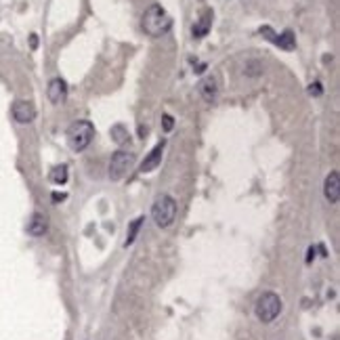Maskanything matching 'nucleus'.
Masks as SVG:
<instances>
[{"label":"nucleus","instance_id":"nucleus-9","mask_svg":"<svg viewBox=\"0 0 340 340\" xmlns=\"http://www.w3.org/2000/svg\"><path fill=\"white\" fill-rule=\"evenodd\" d=\"M324 193H326V200H328L330 204H336V202H338V197H340V175L336 173V170H332V173L326 177Z\"/></svg>","mask_w":340,"mask_h":340},{"label":"nucleus","instance_id":"nucleus-5","mask_svg":"<svg viewBox=\"0 0 340 340\" xmlns=\"http://www.w3.org/2000/svg\"><path fill=\"white\" fill-rule=\"evenodd\" d=\"M134 164V154L130 151H116L109 160V179L111 181H120L128 175V170Z\"/></svg>","mask_w":340,"mask_h":340},{"label":"nucleus","instance_id":"nucleus-2","mask_svg":"<svg viewBox=\"0 0 340 340\" xmlns=\"http://www.w3.org/2000/svg\"><path fill=\"white\" fill-rule=\"evenodd\" d=\"M151 216H154L156 225L160 229H166L175 223L177 218V202L173 195H160L156 202H154V208H151Z\"/></svg>","mask_w":340,"mask_h":340},{"label":"nucleus","instance_id":"nucleus-15","mask_svg":"<svg viewBox=\"0 0 340 340\" xmlns=\"http://www.w3.org/2000/svg\"><path fill=\"white\" fill-rule=\"evenodd\" d=\"M111 139L118 143V145H124V143H128V130L122 126V124H116V126H111Z\"/></svg>","mask_w":340,"mask_h":340},{"label":"nucleus","instance_id":"nucleus-17","mask_svg":"<svg viewBox=\"0 0 340 340\" xmlns=\"http://www.w3.org/2000/svg\"><path fill=\"white\" fill-rule=\"evenodd\" d=\"M162 128H164L166 132H170V130L175 128V118L170 116V114H164V116H162Z\"/></svg>","mask_w":340,"mask_h":340},{"label":"nucleus","instance_id":"nucleus-13","mask_svg":"<svg viewBox=\"0 0 340 340\" xmlns=\"http://www.w3.org/2000/svg\"><path fill=\"white\" fill-rule=\"evenodd\" d=\"M275 44H277L279 48H284V50H294V48H296V38H294V34H292L290 30H286L281 36H277Z\"/></svg>","mask_w":340,"mask_h":340},{"label":"nucleus","instance_id":"nucleus-8","mask_svg":"<svg viewBox=\"0 0 340 340\" xmlns=\"http://www.w3.org/2000/svg\"><path fill=\"white\" fill-rule=\"evenodd\" d=\"M46 97H48L50 103H55V105L63 103L65 97H67V84H65V80H61V78H53V80H50L48 82V89H46Z\"/></svg>","mask_w":340,"mask_h":340},{"label":"nucleus","instance_id":"nucleus-11","mask_svg":"<svg viewBox=\"0 0 340 340\" xmlns=\"http://www.w3.org/2000/svg\"><path fill=\"white\" fill-rule=\"evenodd\" d=\"M48 229V223H46V216L40 214V212H34L32 218H30V223H27V233L34 235V237H40L44 235Z\"/></svg>","mask_w":340,"mask_h":340},{"label":"nucleus","instance_id":"nucleus-19","mask_svg":"<svg viewBox=\"0 0 340 340\" xmlns=\"http://www.w3.org/2000/svg\"><path fill=\"white\" fill-rule=\"evenodd\" d=\"M30 44H32V48H36V46H38V38H36V34H32V38H30Z\"/></svg>","mask_w":340,"mask_h":340},{"label":"nucleus","instance_id":"nucleus-20","mask_svg":"<svg viewBox=\"0 0 340 340\" xmlns=\"http://www.w3.org/2000/svg\"><path fill=\"white\" fill-rule=\"evenodd\" d=\"M313 257H315V248H309V257H307V263H311V261H313Z\"/></svg>","mask_w":340,"mask_h":340},{"label":"nucleus","instance_id":"nucleus-16","mask_svg":"<svg viewBox=\"0 0 340 340\" xmlns=\"http://www.w3.org/2000/svg\"><path fill=\"white\" fill-rule=\"evenodd\" d=\"M143 216H139V218H134L132 223H130V227H128V233H126V242H124V246H130L134 240H137V233H139V229H141V225H143Z\"/></svg>","mask_w":340,"mask_h":340},{"label":"nucleus","instance_id":"nucleus-4","mask_svg":"<svg viewBox=\"0 0 340 340\" xmlns=\"http://www.w3.org/2000/svg\"><path fill=\"white\" fill-rule=\"evenodd\" d=\"M257 317L263 324H271L279 313H281V298L275 292H265L257 300Z\"/></svg>","mask_w":340,"mask_h":340},{"label":"nucleus","instance_id":"nucleus-10","mask_svg":"<svg viewBox=\"0 0 340 340\" xmlns=\"http://www.w3.org/2000/svg\"><path fill=\"white\" fill-rule=\"evenodd\" d=\"M162 154H164V141L158 143V145L147 154V158H145L143 164H141V173H151V170H156V168L160 166V162H162Z\"/></svg>","mask_w":340,"mask_h":340},{"label":"nucleus","instance_id":"nucleus-6","mask_svg":"<svg viewBox=\"0 0 340 340\" xmlns=\"http://www.w3.org/2000/svg\"><path fill=\"white\" fill-rule=\"evenodd\" d=\"M13 118L19 124H30L36 118V107L32 101H15L13 103Z\"/></svg>","mask_w":340,"mask_h":340},{"label":"nucleus","instance_id":"nucleus-3","mask_svg":"<svg viewBox=\"0 0 340 340\" xmlns=\"http://www.w3.org/2000/svg\"><path fill=\"white\" fill-rule=\"evenodd\" d=\"M95 137V126L89 120H78L74 122L70 128H67V143L74 151H82L91 145Z\"/></svg>","mask_w":340,"mask_h":340},{"label":"nucleus","instance_id":"nucleus-1","mask_svg":"<svg viewBox=\"0 0 340 340\" xmlns=\"http://www.w3.org/2000/svg\"><path fill=\"white\" fill-rule=\"evenodd\" d=\"M143 30L149 36H164V34L173 27V17H170L160 5H151L145 13H143Z\"/></svg>","mask_w":340,"mask_h":340},{"label":"nucleus","instance_id":"nucleus-12","mask_svg":"<svg viewBox=\"0 0 340 340\" xmlns=\"http://www.w3.org/2000/svg\"><path fill=\"white\" fill-rule=\"evenodd\" d=\"M212 25V11H206L202 17H200V21L193 25V36L195 38H202V36H206L208 30Z\"/></svg>","mask_w":340,"mask_h":340},{"label":"nucleus","instance_id":"nucleus-14","mask_svg":"<svg viewBox=\"0 0 340 340\" xmlns=\"http://www.w3.org/2000/svg\"><path fill=\"white\" fill-rule=\"evenodd\" d=\"M67 177H70V173H67V166H65V164L55 166L53 170H50V175H48V179L53 181L55 185H65V183H67Z\"/></svg>","mask_w":340,"mask_h":340},{"label":"nucleus","instance_id":"nucleus-18","mask_svg":"<svg viewBox=\"0 0 340 340\" xmlns=\"http://www.w3.org/2000/svg\"><path fill=\"white\" fill-rule=\"evenodd\" d=\"M309 95H313V97H319V95H321V84H319V82L311 84V87H309Z\"/></svg>","mask_w":340,"mask_h":340},{"label":"nucleus","instance_id":"nucleus-21","mask_svg":"<svg viewBox=\"0 0 340 340\" xmlns=\"http://www.w3.org/2000/svg\"><path fill=\"white\" fill-rule=\"evenodd\" d=\"M53 200L59 202V200H65V195H63V193H53Z\"/></svg>","mask_w":340,"mask_h":340},{"label":"nucleus","instance_id":"nucleus-7","mask_svg":"<svg viewBox=\"0 0 340 340\" xmlns=\"http://www.w3.org/2000/svg\"><path fill=\"white\" fill-rule=\"evenodd\" d=\"M218 87H220L218 76H216V74H208L206 78H202V80H200L197 91H200V95L204 97V101L212 103V101L216 99V95H218Z\"/></svg>","mask_w":340,"mask_h":340}]
</instances>
